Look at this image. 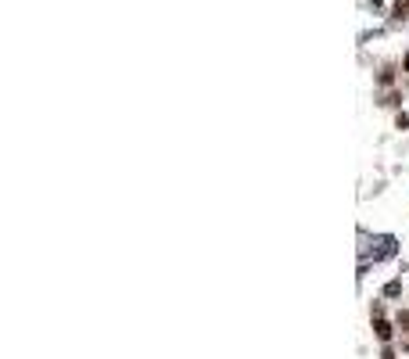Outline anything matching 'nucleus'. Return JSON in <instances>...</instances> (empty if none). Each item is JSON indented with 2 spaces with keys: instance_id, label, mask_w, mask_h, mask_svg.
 Listing matches in <instances>:
<instances>
[{
  "instance_id": "nucleus-1",
  "label": "nucleus",
  "mask_w": 409,
  "mask_h": 359,
  "mask_svg": "<svg viewBox=\"0 0 409 359\" xmlns=\"http://www.w3.org/2000/svg\"><path fill=\"white\" fill-rule=\"evenodd\" d=\"M373 334H377V341H384V345H388V341L395 338V327H391L384 316H373Z\"/></svg>"
},
{
  "instance_id": "nucleus-2",
  "label": "nucleus",
  "mask_w": 409,
  "mask_h": 359,
  "mask_svg": "<svg viewBox=\"0 0 409 359\" xmlns=\"http://www.w3.org/2000/svg\"><path fill=\"white\" fill-rule=\"evenodd\" d=\"M384 108H399V104H402V94H395V90H391V94H384Z\"/></svg>"
},
{
  "instance_id": "nucleus-3",
  "label": "nucleus",
  "mask_w": 409,
  "mask_h": 359,
  "mask_svg": "<svg viewBox=\"0 0 409 359\" xmlns=\"http://www.w3.org/2000/svg\"><path fill=\"white\" fill-rule=\"evenodd\" d=\"M384 295H388V298H399V295H402V284H399V280H388V284H384Z\"/></svg>"
},
{
  "instance_id": "nucleus-4",
  "label": "nucleus",
  "mask_w": 409,
  "mask_h": 359,
  "mask_svg": "<svg viewBox=\"0 0 409 359\" xmlns=\"http://www.w3.org/2000/svg\"><path fill=\"white\" fill-rule=\"evenodd\" d=\"M391 18H409V0H399L395 11H391Z\"/></svg>"
},
{
  "instance_id": "nucleus-5",
  "label": "nucleus",
  "mask_w": 409,
  "mask_h": 359,
  "mask_svg": "<svg viewBox=\"0 0 409 359\" xmlns=\"http://www.w3.org/2000/svg\"><path fill=\"white\" fill-rule=\"evenodd\" d=\"M377 83H381V86H391V83H395V72H391V68H384L381 76H377Z\"/></svg>"
},
{
  "instance_id": "nucleus-6",
  "label": "nucleus",
  "mask_w": 409,
  "mask_h": 359,
  "mask_svg": "<svg viewBox=\"0 0 409 359\" xmlns=\"http://www.w3.org/2000/svg\"><path fill=\"white\" fill-rule=\"evenodd\" d=\"M399 331L409 334V312H399Z\"/></svg>"
},
{
  "instance_id": "nucleus-7",
  "label": "nucleus",
  "mask_w": 409,
  "mask_h": 359,
  "mask_svg": "<svg viewBox=\"0 0 409 359\" xmlns=\"http://www.w3.org/2000/svg\"><path fill=\"white\" fill-rule=\"evenodd\" d=\"M395 126H399V129H409V115H406V112L395 115Z\"/></svg>"
},
{
  "instance_id": "nucleus-8",
  "label": "nucleus",
  "mask_w": 409,
  "mask_h": 359,
  "mask_svg": "<svg viewBox=\"0 0 409 359\" xmlns=\"http://www.w3.org/2000/svg\"><path fill=\"white\" fill-rule=\"evenodd\" d=\"M402 68H406V72H409V54H406V58H402Z\"/></svg>"
}]
</instances>
